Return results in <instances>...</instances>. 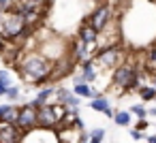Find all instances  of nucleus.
Returning a JSON list of instances; mask_svg holds the SVG:
<instances>
[{
  "mask_svg": "<svg viewBox=\"0 0 156 143\" xmlns=\"http://www.w3.org/2000/svg\"><path fill=\"white\" fill-rule=\"evenodd\" d=\"M96 73H94V62L92 60H81V77H77L75 81H94Z\"/></svg>",
  "mask_w": 156,
  "mask_h": 143,
  "instance_id": "nucleus-10",
  "label": "nucleus"
},
{
  "mask_svg": "<svg viewBox=\"0 0 156 143\" xmlns=\"http://www.w3.org/2000/svg\"><path fill=\"white\" fill-rule=\"evenodd\" d=\"M130 115H137V117L141 120V117L147 115V109H145L143 105H133V107H130Z\"/></svg>",
  "mask_w": 156,
  "mask_h": 143,
  "instance_id": "nucleus-19",
  "label": "nucleus"
},
{
  "mask_svg": "<svg viewBox=\"0 0 156 143\" xmlns=\"http://www.w3.org/2000/svg\"><path fill=\"white\" fill-rule=\"evenodd\" d=\"M90 107H92L94 111H101V113H105L107 117H113V111H111V107H109V100H107L105 96H96V98L90 103Z\"/></svg>",
  "mask_w": 156,
  "mask_h": 143,
  "instance_id": "nucleus-11",
  "label": "nucleus"
},
{
  "mask_svg": "<svg viewBox=\"0 0 156 143\" xmlns=\"http://www.w3.org/2000/svg\"><path fill=\"white\" fill-rule=\"evenodd\" d=\"M147 141H150V143H156V134H150V137H147Z\"/></svg>",
  "mask_w": 156,
  "mask_h": 143,
  "instance_id": "nucleus-25",
  "label": "nucleus"
},
{
  "mask_svg": "<svg viewBox=\"0 0 156 143\" xmlns=\"http://www.w3.org/2000/svg\"><path fill=\"white\" fill-rule=\"evenodd\" d=\"M145 68L150 71V73H156V43L147 49V54H145Z\"/></svg>",
  "mask_w": 156,
  "mask_h": 143,
  "instance_id": "nucleus-13",
  "label": "nucleus"
},
{
  "mask_svg": "<svg viewBox=\"0 0 156 143\" xmlns=\"http://www.w3.org/2000/svg\"><path fill=\"white\" fill-rule=\"evenodd\" d=\"M139 96H141V100H154L156 98V88L154 85H139Z\"/></svg>",
  "mask_w": 156,
  "mask_h": 143,
  "instance_id": "nucleus-15",
  "label": "nucleus"
},
{
  "mask_svg": "<svg viewBox=\"0 0 156 143\" xmlns=\"http://www.w3.org/2000/svg\"><path fill=\"white\" fill-rule=\"evenodd\" d=\"M113 122H115L118 126H128V124H130V111H118V113L113 115Z\"/></svg>",
  "mask_w": 156,
  "mask_h": 143,
  "instance_id": "nucleus-17",
  "label": "nucleus"
},
{
  "mask_svg": "<svg viewBox=\"0 0 156 143\" xmlns=\"http://www.w3.org/2000/svg\"><path fill=\"white\" fill-rule=\"evenodd\" d=\"M152 85L156 88V73H154V79H152Z\"/></svg>",
  "mask_w": 156,
  "mask_h": 143,
  "instance_id": "nucleus-28",
  "label": "nucleus"
},
{
  "mask_svg": "<svg viewBox=\"0 0 156 143\" xmlns=\"http://www.w3.org/2000/svg\"><path fill=\"white\" fill-rule=\"evenodd\" d=\"M79 41H83V43H88V45H94V43L98 41V32L86 22V24L79 28Z\"/></svg>",
  "mask_w": 156,
  "mask_h": 143,
  "instance_id": "nucleus-9",
  "label": "nucleus"
},
{
  "mask_svg": "<svg viewBox=\"0 0 156 143\" xmlns=\"http://www.w3.org/2000/svg\"><path fill=\"white\" fill-rule=\"evenodd\" d=\"M15 126L22 130V132H28L30 128L39 126V115H37V107H32L30 103L24 105L20 111H17V120H15Z\"/></svg>",
  "mask_w": 156,
  "mask_h": 143,
  "instance_id": "nucleus-6",
  "label": "nucleus"
},
{
  "mask_svg": "<svg viewBox=\"0 0 156 143\" xmlns=\"http://www.w3.org/2000/svg\"><path fill=\"white\" fill-rule=\"evenodd\" d=\"M130 137H133V139H137V141H139V139H143V134H141V130H139V128L130 130Z\"/></svg>",
  "mask_w": 156,
  "mask_h": 143,
  "instance_id": "nucleus-23",
  "label": "nucleus"
},
{
  "mask_svg": "<svg viewBox=\"0 0 156 143\" xmlns=\"http://www.w3.org/2000/svg\"><path fill=\"white\" fill-rule=\"evenodd\" d=\"M7 90H9V85H5L2 81H0V94H7Z\"/></svg>",
  "mask_w": 156,
  "mask_h": 143,
  "instance_id": "nucleus-24",
  "label": "nucleus"
},
{
  "mask_svg": "<svg viewBox=\"0 0 156 143\" xmlns=\"http://www.w3.org/2000/svg\"><path fill=\"white\" fill-rule=\"evenodd\" d=\"M0 81H2L5 85H13V81H11V73H9V71H0Z\"/></svg>",
  "mask_w": 156,
  "mask_h": 143,
  "instance_id": "nucleus-21",
  "label": "nucleus"
},
{
  "mask_svg": "<svg viewBox=\"0 0 156 143\" xmlns=\"http://www.w3.org/2000/svg\"><path fill=\"white\" fill-rule=\"evenodd\" d=\"M105 132H107L105 128H94V130H92V132L88 134V141H94V143H101V141L105 139Z\"/></svg>",
  "mask_w": 156,
  "mask_h": 143,
  "instance_id": "nucleus-18",
  "label": "nucleus"
},
{
  "mask_svg": "<svg viewBox=\"0 0 156 143\" xmlns=\"http://www.w3.org/2000/svg\"><path fill=\"white\" fill-rule=\"evenodd\" d=\"M7 96H9L11 100H15V98L20 96V88H15V85H9V90H7Z\"/></svg>",
  "mask_w": 156,
  "mask_h": 143,
  "instance_id": "nucleus-22",
  "label": "nucleus"
},
{
  "mask_svg": "<svg viewBox=\"0 0 156 143\" xmlns=\"http://www.w3.org/2000/svg\"><path fill=\"white\" fill-rule=\"evenodd\" d=\"M75 94H77V96H86V98L94 96V92L90 90L88 81H86V83H83V81H75Z\"/></svg>",
  "mask_w": 156,
  "mask_h": 143,
  "instance_id": "nucleus-16",
  "label": "nucleus"
},
{
  "mask_svg": "<svg viewBox=\"0 0 156 143\" xmlns=\"http://www.w3.org/2000/svg\"><path fill=\"white\" fill-rule=\"evenodd\" d=\"M109 19H111V9L105 5V7H98L92 15H90V19H88V24L101 34L105 28H107V24H109Z\"/></svg>",
  "mask_w": 156,
  "mask_h": 143,
  "instance_id": "nucleus-7",
  "label": "nucleus"
},
{
  "mask_svg": "<svg viewBox=\"0 0 156 143\" xmlns=\"http://www.w3.org/2000/svg\"><path fill=\"white\" fill-rule=\"evenodd\" d=\"M26 28H28V22L24 19V15L20 11H7V15L2 17V34L5 39H15L17 37H24L26 34Z\"/></svg>",
  "mask_w": 156,
  "mask_h": 143,
  "instance_id": "nucleus-3",
  "label": "nucleus"
},
{
  "mask_svg": "<svg viewBox=\"0 0 156 143\" xmlns=\"http://www.w3.org/2000/svg\"><path fill=\"white\" fill-rule=\"evenodd\" d=\"M2 45H5V41H2V34H0V51H2Z\"/></svg>",
  "mask_w": 156,
  "mask_h": 143,
  "instance_id": "nucleus-27",
  "label": "nucleus"
},
{
  "mask_svg": "<svg viewBox=\"0 0 156 143\" xmlns=\"http://www.w3.org/2000/svg\"><path fill=\"white\" fill-rule=\"evenodd\" d=\"M0 141L2 143L22 141V134H20V128L15 126V122H0Z\"/></svg>",
  "mask_w": 156,
  "mask_h": 143,
  "instance_id": "nucleus-8",
  "label": "nucleus"
},
{
  "mask_svg": "<svg viewBox=\"0 0 156 143\" xmlns=\"http://www.w3.org/2000/svg\"><path fill=\"white\" fill-rule=\"evenodd\" d=\"M64 105H69V107L77 109V105H79V96H77V94H66V98H64Z\"/></svg>",
  "mask_w": 156,
  "mask_h": 143,
  "instance_id": "nucleus-20",
  "label": "nucleus"
},
{
  "mask_svg": "<svg viewBox=\"0 0 156 143\" xmlns=\"http://www.w3.org/2000/svg\"><path fill=\"white\" fill-rule=\"evenodd\" d=\"M0 122H2V120H0Z\"/></svg>",
  "mask_w": 156,
  "mask_h": 143,
  "instance_id": "nucleus-29",
  "label": "nucleus"
},
{
  "mask_svg": "<svg viewBox=\"0 0 156 143\" xmlns=\"http://www.w3.org/2000/svg\"><path fill=\"white\" fill-rule=\"evenodd\" d=\"M54 92H56V90H54V88H45V90H43V92H41V94H39V96H37V98H34V100H30V105H32V107H37V109H39V107H41V105H45V103H47V98H49V96H51V94H54Z\"/></svg>",
  "mask_w": 156,
  "mask_h": 143,
  "instance_id": "nucleus-14",
  "label": "nucleus"
},
{
  "mask_svg": "<svg viewBox=\"0 0 156 143\" xmlns=\"http://www.w3.org/2000/svg\"><path fill=\"white\" fill-rule=\"evenodd\" d=\"M37 115H39V126L45 128V130H51L54 126H58L62 120H64V107H49V105H41L37 109Z\"/></svg>",
  "mask_w": 156,
  "mask_h": 143,
  "instance_id": "nucleus-5",
  "label": "nucleus"
},
{
  "mask_svg": "<svg viewBox=\"0 0 156 143\" xmlns=\"http://www.w3.org/2000/svg\"><path fill=\"white\" fill-rule=\"evenodd\" d=\"M17 107L13 105H0V120L2 122H15L17 120Z\"/></svg>",
  "mask_w": 156,
  "mask_h": 143,
  "instance_id": "nucleus-12",
  "label": "nucleus"
},
{
  "mask_svg": "<svg viewBox=\"0 0 156 143\" xmlns=\"http://www.w3.org/2000/svg\"><path fill=\"white\" fill-rule=\"evenodd\" d=\"M32 2H37V5H47V0H32Z\"/></svg>",
  "mask_w": 156,
  "mask_h": 143,
  "instance_id": "nucleus-26",
  "label": "nucleus"
},
{
  "mask_svg": "<svg viewBox=\"0 0 156 143\" xmlns=\"http://www.w3.org/2000/svg\"><path fill=\"white\" fill-rule=\"evenodd\" d=\"M54 68V62H49V58H45L43 54H28L22 62H20V71L26 79H30V83H45L49 73Z\"/></svg>",
  "mask_w": 156,
  "mask_h": 143,
  "instance_id": "nucleus-1",
  "label": "nucleus"
},
{
  "mask_svg": "<svg viewBox=\"0 0 156 143\" xmlns=\"http://www.w3.org/2000/svg\"><path fill=\"white\" fill-rule=\"evenodd\" d=\"M113 83L128 92V90H139V68L128 64V62H122L120 66H115L113 71Z\"/></svg>",
  "mask_w": 156,
  "mask_h": 143,
  "instance_id": "nucleus-2",
  "label": "nucleus"
},
{
  "mask_svg": "<svg viewBox=\"0 0 156 143\" xmlns=\"http://www.w3.org/2000/svg\"><path fill=\"white\" fill-rule=\"evenodd\" d=\"M94 62L101 68H115V66H120L124 62V49L120 45H107L96 54Z\"/></svg>",
  "mask_w": 156,
  "mask_h": 143,
  "instance_id": "nucleus-4",
  "label": "nucleus"
}]
</instances>
